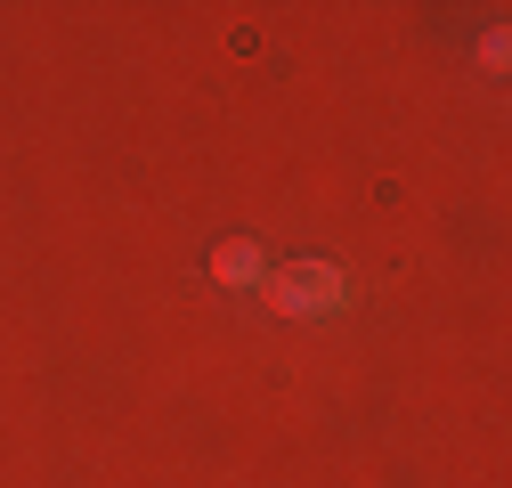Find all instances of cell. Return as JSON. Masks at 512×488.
<instances>
[{
    "instance_id": "1",
    "label": "cell",
    "mask_w": 512,
    "mask_h": 488,
    "mask_svg": "<svg viewBox=\"0 0 512 488\" xmlns=\"http://www.w3.org/2000/svg\"><path fill=\"white\" fill-rule=\"evenodd\" d=\"M269 301L285 318H334L350 301V277L334 261H285V269H269Z\"/></svg>"
},
{
    "instance_id": "2",
    "label": "cell",
    "mask_w": 512,
    "mask_h": 488,
    "mask_svg": "<svg viewBox=\"0 0 512 488\" xmlns=\"http://www.w3.org/2000/svg\"><path fill=\"white\" fill-rule=\"evenodd\" d=\"M212 277L236 285V293H252V285H269V253H261L252 236H236V244H220V253H212Z\"/></svg>"
}]
</instances>
